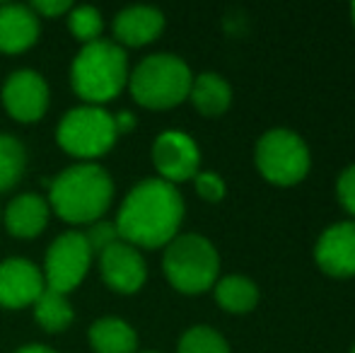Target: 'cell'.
<instances>
[{"mask_svg": "<svg viewBox=\"0 0 355 353\" xmlns=\"http://www.w3.org/2000/svg\"><path fill=\"white\" fill-rule=\"evenodd\" d=\"M15 353H56V351L49 349V346H44V344H27V346H19Z\"/></svg>", "mask_w": 355, "mask_h": 353, "instance_id": "29", "label": "cell"}, {"mask_svg": "<svg viewBox=\"0 0 355 353\" xmlns=\"http://www.w3.org/2000/svg\"><path fill=\"white\" fill-rule=\"evenodd\" d=\"M116 138L114 114L94 104H80L66 112L56 126V143L80 162H94L102 157L112 150Z\"/></svg>", "mask_w": 355, "mask_h": 353, "instance_id": "6", "label": "cell"}, {"mask_svg": "<svg viewBox=\"0 0 355 353\" xmlns=\"http://www.w3.org/2000/svg\"><path fill=\"white\" fill-rule=\"evenodd\" d=\"M314 261L334 278L355 276V221L329 225L314 245Z\"/></svg>", "mask_w": 355, "mask_h": 353, "instance_id": "13", "label": "cell"}, {"mask_svg": "<svg viewBox=\"0 0 355 353\" xmlns=\"http://www.w3.org/2000/svg\"><path fill=\"white\" fill-rule=\"evenodd\" d=\"M0 218H3V213H0Z\"/></svg>", "mask_w": 355, "mask_h": 353, "instance_id": "33", "label": "cell"}, {"mask_svg": "<svg viewBox=\"0 0 355 353\" xmlns=\"http://www.w3.org/2000/svg\"><path fill=\"white\" fill-rule=\"evenodd\" d=\"M29 8H32V12L37 17H61V15L71 12L73 5L68 0H37Z\"/></svg>", "mask_w": 355, "mask_h": 353, "instance_id": "27", "label": "cell"}, {"mask_svg": "<svg viewBox=\"0 0 355 353\" xmlns=\"http://www.w3.org/2000/svg\"><path fill=\"white\" fill-rule=\"evenodd\" d=\"M49 216H51V208H49L46 198H42L39 193L27 191L15 196L8 203V208L3 213V221L12 237L32 240V237L42 235V230L49 223Z\"/></svg>", "mask_w": 355, "mask_h": 353, "instance_id": "15", "label": "cell"}, {"mask_svg": "<svg viewBox=\"0 0 355 353\" xmlns=\"http://www.w3.org/2000/svg\"><path fill=\"white\" fill-rule=\"evenodd\" d=\"M68 29L80 44H92L97 39H102L104 29V17L97 8L92 5H73L68 12Z\"/></svg>", "mask_w": 355, "mask_h": 353, "instance_id": "22", "label": "cell"}, {"mask_svg": "<svg viewBox=\"0 0 355 353\" xmlns=\"http://www.w3.org/2000/svg\"><path fill=\"white\" fill-rule=\"evenodd\" d=\"M92 250L83 232H63L51 242L44 259V283L46 288L68 295L80 286L92 266Z\"/></svg>", "mask_w": 355, "mask_h": 353, "instance_id": "8", "label": "cell"}, {"mask_svg": "<svg viewBox=\"0 0 355 353\" xmlns=\"http://www.w3.org/2000/svg\"><path fill=\"white\" fill-rule=\"evenodd\" d=\"M164 29V15L150 5H131L116 12L112 22V32L119 46H145L155 42Z\"/></svg>", "mask_w": 355, "mask_h": 353, "instance_id": "14", "label": "cell"}, {"mask_svg": "<svg viewBox=\"0 0 355 353\" xmlns=\"http://www.w3.org/2000/svg\"><path fill=\"white\" fill-rule=\"evenodd\" d=\"M39 39V17L29 5H0V53H24Z\"/></svg>", "mask_w": 355, "mask_h": 353, "instance_id": "16", "label": "cell"}, {"mask_svg": "<svg viewBox=\"0 0 355 353\" xmlns=\"http://www.w3.org/2000/svg\"><path fill=\"white\" fill-rule=\"evenodd\" d=\"M32 307H34V320H37V325L42 327V329L51 332V334L66 332L75 320V310H73L71 300H68V295L51 291V288H44V293L37 298V302H34Z\"/></svg>", "mask_w": 355, "mask_h": 353, "instance_id": "20", "label": "cell"}, {"mask_svg": "<svg viewBox=\"0 0 355 353\" xmlns=\"http://www.w3.org/2000/svg\"><path fill=\"white\" fill-rule=\"evenodd\" d=\"M351 17H353V24H355V3L351 5Z\"/></svg>", "mask_w": 355, "mask_h": 353, "instance_id": "30", "label": "cell"}, {"mask_svg": "<svg viewBox=\"0 0 355 353\" xmlns=\"http://www.w3.org/2000/svg\"><path fill=\"white\" fill-rule=\"evenodd\" d=\"M27 167V150L10 133H0V191H10L22 179Z\"/></svg>", "mask_w": 355, "mask_h": 353, "instance_id": "21", "label": "cell"}, {"mask_svg": "<svg viewBox=\"0 0 355 353\" xmlns=\"http://www.w3.org/2000/svg\"><path fill=\"white\" fill-rule=\"evenodd\" d=\"M184 221V198L164 179H143L126 193L116 216V230L123 242L145 250L167 247Z\"/></svg>", "mask_w": 355, "mask_h": 353, "instance_id": "1", "label": "cell"}, {"mask_svg": "<svg viewBox=\"0 0 355 353\" xmlns=\"http://www.w3.org/2000/svg\"><path fill=\"white\" fill-rule=\"evenodd\" d=\"M99 273L112 291L131 295L143 288L145 278H148V266H145L138 247L119 240L116 245H112L99 255Z\"/></svg>", "mask_w": 355, "mask_h": 353, "instance_id": "11", "label": "cell"}, {"mask_svg": "<svg viewBox=\"0 0 355 353\" xmlns=\"http://www.w3.org/2000/svg\"><path fill=\"white\" fill-rule=\"evenodd\" d=\"M215 300L223 310L232 315H247L257 307L259 288L244 276H225L215 283Z\"/></svg>", "mask_w": 355, "mask_h": 353, "instance_id": "19", "label": "cell"}, {"mask_svg": "<svg viewBox=\"0 0 355 353\" xmlns=\"http://www.w3.org/2000/svg\"><path fill=\"white\" fill-rule=\"evenodd\" d=\"M89 346L94 353H136L138 334L126 320L119 317H102L89 325Z\"/></svg>", "mask_w": 355, "mask_h": 353, "instance_id": "17", "label": "cell"}, {"mask_svg": "<svg viewBox=\"0 0 355 353\" xmlns=\"http://www.w3.org/2000/svg\"><path fill=\"white\" fill-rule=\"evenodd\" d=\"M193 76L187 61L174 53H153L128 76L131 97L145 109H172L189 97Z\"/></svg>", "mask_w": 355, "mask_h": 353, "instance_id": "4", "label": "cell"}, {"mask_svg": "<svg viewBox=\"0 0 355 353\" xmlns=\"http://www.w3.org/2000/svg\"><path fill=\"white\" fill-rule=\"evenodd\" d=\"M162 268L167 281L184 295H198L215 286L220 257L211 240L203 235H177L164 247Z\"/></svg>", "mask_w": 355, "mask_h": 353, "instance_id": "5", "label": "cell"}, {"mask_svg": "<svg viewBox=\"0 0 355 353\" xmlns=\"http://www.w3.org/2000/svg\"><path fill=\"white\" fill-rule=\"evenodd\" d=\"M351 353H355V346H353V349H351Z\"/></svg>", "mask_w": 355, "mask_h": 353, "instance_id": "32", "label": "cell"}, {"mask_svg": "<svg viewBox=\"0 0 355 353\" xmlns=\"http://www.w3.org/2000/svg\"><path fill=\"white\" fill-rule=\"evenodd\" d=\"M336 196L341 206L346 208L351 216H355V165L346 167L336 179Z\"/></svg>", "mask_w": 355, "mask_h": 353, "instance_id": "26", "label": "cell"}, {"mask_svg": "<svg viewBox=\"0 0 355 353\" xmlns=\"http://www.w3.org/2000/svg\"><path fill=\"white\" fill-rule=\"evenodd\" d=\"M44 288V273L34 261L19 257L0 261V307L19 310L34 305Z\"/></svg>", "mask_w": 355, "mask_h": 353, "instance_id": "12", "label": "cell"}, {"mask_svg": "<svg viewBox=\"0 0 355 353\" xmlns=\"http://www.w3.org/2000/svg\"><path fill=\"white\" fill-rule=\"evenodd\" d=\"M193 187H196L198 196L208 203L223 201L225 191H227V187H225L223 177H220L218 172H198V175L193 177Z\"/></svg>", "mask_w": 355, "mask_h": 353, "instance_id": "25", "label": "cell"}, {"mask_svg": "<svg viewBox=\"0 0 355 353\" xmlns=\"http://www.w3.org/2000/svg\"><path fill=\"white\" fill-rule=\"evenodd\" d=\"M257 170L261 177L278 187H293L309 172V148L290 128H271L257 143L254 150Z\"/></svg>", "mask_w": 355, "mask_h": 353, "instance_id": "7", "label": "cell"}, {"mask_svg": "<svg viewBox=\"0 0 355 353\" xmlns=\"http://www.w3.org/2000/svg\"><path fill=\"white\" fill-rule=\"evenodd\" d=\"M177 353H230V346L213 327L196 325L182 334Z\"/></svg>", "mask_w": 355, "mask_h": 353, "instance_id": "23", "label": "cell"}, {"mask_svg": "<svg viewBox=\"0 0 355 353\" xmlns=\"http://www.w3.org/2000/svg\"><path fill=\"white\" fill-rule=\"evenodd\" d=\"M143 353H155V351H143Z\"/></svg>", "mask_w": 355, "mask_h": 353, "instance_id": "31", "label": "cell"}, {"mask_svg": "<svg viewBox=\"0 0 355 353\" xmlns=\"http://www.w3.org/2000/svg\"><path fill=\"white\" fill-rule=\"evenodd\" d=\"M189 99L196 107L198 114L203 117H220L230 109L232 104V87L218 73H201L193 78L191 89H189Z\"/></svg>", "mask_w": 355, "mask_h": 353, "instance_id": "18", "label": "cell"}, {"mask_svg": "<svg viewBox=\"0 0 355 353\" xmlns=\"http://www.w3.org/2000/svg\"><path fill=\"white\" fill-rule=\"evenodd\" d=\"M112 201V175L97 162H78L49 184V208L71 225H92L102 221Z\"/></svg>", "mask_w": 355, "mask_h": 353, "instance_id": "2", "label": "cell"}, {"mask_svg": "<svg viewBox=\"0 0 355 353\" xmlns=\"http://www.w3.org/2000/svg\"><path fill=\"white\" fill-rule=\"evenodd\" d=\"M128 56L116 42L112 39H97L92 44H85L73 58L71 66V85L73 92L85 104H102L119 97L123 87L128 85Z\"/></svg>", "mask_w": 355, "mask_h": 353, "instance_id": "3", "label": "cell"}, {"mask_svg": "<svg viewBox=\"0 0 355 353\" xmlns=\"http://www.w3.org/2000/svg\"><path fill=\"white\" fill-rule=\"evenodd\" d=\"M83 235H85V240H87L89 250H92V255H102L104 250H109V247L116 245V242L121 240L116 225L109 221L92 223V225L87 227V232H83Z\"/></svg>", "mask_w": 355, "mask_h": 353, "instance_id": "24", "label": "cell"}, {"mask_svg": "<svg viewBox=\"0 0 355 353\" xmlns=\"http://www.w3.org/2000/svg\"><path fill=\"white\" fill-rule=\"evenodd\" d=\"M153 165L159 179L169 184H179L198 175L201 153L189 133L162 131L153 143Z\"/></svg>", "mask_w": 355, "mask_h": 353, "instance_id": "10", "label": "cell"}, {"mask_svg": "<svg viewBox=\"0 0 355 353\" xmlns=\"http://www.w3.org/2000/svg\"><path fill=\"white\" fill-rule=\"evenodd\" d=\"M114 126H116V133L119 136H123V133H131L133 128L138 126V119L133 117L128 109H123V112L114 114Z\"/></svg>", "mask_w": 355, "mask_h": 353, "instance_id": "28", "label": "cell"}, {"mask_svg": "<svg viewBox=\"0 0 355 353\" xmlns=\"http://www.w3.org/2000/svg\"><path fill=\"white\" fill-rule=\"evenodd\" d=\"M0 97H3L5 112L15 121L34 123L46 114L51 92H49L44 76H39L37 71H29V68H19L8 76Z\"/></svg>", "mask_w": 355, "mask_h": 353, "instance_id": "9", "label": "cell"}]
</instances>
